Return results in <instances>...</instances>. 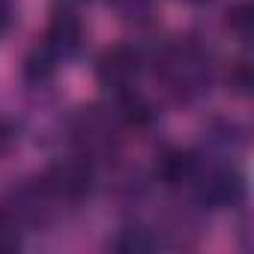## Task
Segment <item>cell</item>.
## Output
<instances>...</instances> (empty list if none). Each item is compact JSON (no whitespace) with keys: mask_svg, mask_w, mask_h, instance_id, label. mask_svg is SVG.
Returning a JSON list of instances; mask_svg holds the SVG:
<instances>
[{"mask_svg":"<svg viewBox=\"0 0 254 254\" xmlns=\"http://www.w3.org/2000/svg\"><path fill=\"white\" fill-rule=\"evenodd\" d=\"M156 72L168 84V93L174 96V102L191 105L209 93L212 54L206 51V45H200L194 39L168 42L156 54Z\"/></svg>","mask_w":254,"mask_h":254,"instance_id":"cell-1","label":"cell"},{"mask_svg":"<svg viewBox=\"0 0 254 254\" xmlns=\"http://www.w3.org/2000/svg\"><path fill=\"white\" fill-rule=\"evenodd\" d=\"M39 180H42L45 189L51 191V197L57 200V206L81 203V200L90 197V191H93V183H96V165L78 153V156L57 159L54 165H48V171L39 174Z\"/></svg>","mask_w":254,"mask_h":254,"instance_id":"cell-2","label":"cell"},{"mask_svg":"<svg viewBox=\"0 0 254 254\" xmlns=\"http://www.w3.org/2000/svg\"><path fill=\"white\" fill-rule=\"evenodd\" d=\"M57 200L51 197V191L45 189V183L39 177L33 180H21L18 186L9 189L3 212L21 227V230H33V227H45L54 212H57Z\"/></svg>","mask_w":254,"mask_h":254,"instance_id":"cell-3","label":"cell"},{"mask_svg":"<svg viewBox=\"0 0 254 254\" xmlns=\"http://www.w3.org/2000/svg\"><path fill=\"white\" fill-rule=\"evenodd\" d=\"M144 51L138 45L129 42H117L111 48H105L96 60V81L108 90V93H123L132 90L144 72Z\"/></svg>","mask_w":254,"mask_h":254,"instance_id":"cell-4","label":"cell"},{"mask_svg":"<svg viewBox=\"0 0 254 254\" xmlns=\"http://www.w3.org/2000/svg\"><path fill=\"white\" fill-rule=\"evenodd\" d=\"M42 42L51 48V54L66 63L75 60L84 48V24L81 15L75 9H54V18L48 21V30L42 36Z\"/></svg>","mask_w":254,"mask_h":254,"instance_id":"cell-5","label":"cell"},{"mask_svg":"<svg viewBox=\"0 0 254 254\" xmlns=\"http://www.w3.org/2000/svg\"><path fill=\"white\" fill-rule=\"evenodd\" d=\"M203 165V156L197 150H180V147H168L159 162H156V180L165 183L168 189H191L197 171Z\"/></svg>","mask_w":254,"mask_h":254,"instance_id":"cell-6","label":"cell"},{"mask_svg":"<svg viewBox=\"0 0 254 254\" xmlns=\"http://www.w3.org/2000/svg\"><path fill=\"white\" fill-rule=\"evenodd\" d=\"M57 69H60V60L51 54V48H48L45 42H39V45H33L30 54L24 57L21 75H24V81H27L30 87H45V84H51V78L57 75Z\"/></svg>","mask_w":254,"mask_h":254,"instance_id":"cell-7","label":"cell"},{"mask_svg":"<svg viewBox=\"0 0 254 254\" xmlns=\"http://www.w3.org/2000/svg\"><path fill=\"white\" fill-rule=\"evenodd\" d=\"M159 245H162L159 233H153L150 227H141V224L123 227V230L111 239V248H114V251H126V254H132V251H153V248H159Z\"/></svg>","mask_w":254,"mask_h":254,"instance_id":"cell-8","label":"cell"},{"mask_svg":"<svg viewBox=\"0 0 254 254\" xmlns=\"http://www.w3.org/2000/svg\"><path fill=\"white\" fill-rule=\"evenodd\" d=\"M251 0H233L227 6V27L242 39V42H251Z\"/></svg>","mask_w":254,"mask_h":254,"instance_id":"cell-9","label":"cell"},{"mask_svg":"<svg viewBox=\"0 0 254 254\" xmlns=\"http://www.w3.org/2000/svg\"><path fill=\"white\" fill-rule=\"evenodd\" d=\"M227 90L233 96H248L251 93V63L248 60H236L227 69Z\"/></svg>","mask_w":254,"mask_h":254,"instance_id":"cell-10","label":"cell"},{"mask_svg":"<svg viewBox=\"0 0 254 254\" xmlns=\"http://www.w3.org/2000/svg\"><path fill=\"white\" fill-rule=\"evenodd\" d=\"M111 6L123 12V18H144L153 6V0H108Z\"/></svg>","mask_w":254,"mask_h":254,"instance_id":"cell-11","label":"cell"},{"mask_svg":"<svg viewBox=\"0 0 254 254\" xmlns=\"http://www.w3.org/2000/svg\"><path fill=\"white\" fill-rule=\"evenodd\" d=\"M18 21V0H0V36Z\"/></svg>","mask_w":254,"mask_h":254,"instance_id":"cell-12","label":"cell"},{"mask_svg":"<svg viewBox=\"0 0 254 254\" xmlns=\"http://www.w3.org/2000/svg\"><path fill=\"white\" fill-rule=\"evenodd\" d=\"M15 144V129L6 123V120H0V156H6Z\"/></svg>","mask_w":254,"mask_h":254,"instance_id":"cell-13","label":"cell"},{"mask_svg":"<svg viewBox=\"0 0 254 254\" xmlns=\"http://www.w3.org/2000/svg\"><path fill=\"white\" fill-rule=\"evenodd\" d=\"M81 3H84V0H57V9H81Z\"/></svg>","mask_w":254,"mask_h":254,"instance_id":"cell-14","label":"cell"},{"mask_svg":"<svg viewBox=\"0 0 254 254\" xmlns=\"http://www.w3.org/2000/svg\"><path fill=\"white\" fill-rule=\"evenodd\" d=\"M186 3H191V6H203V3H209V0H186Z\"/></svg>","mask_w":254,"mask_h":254,"instance_id":"cell-15","label":"cell"}]
</instances>
